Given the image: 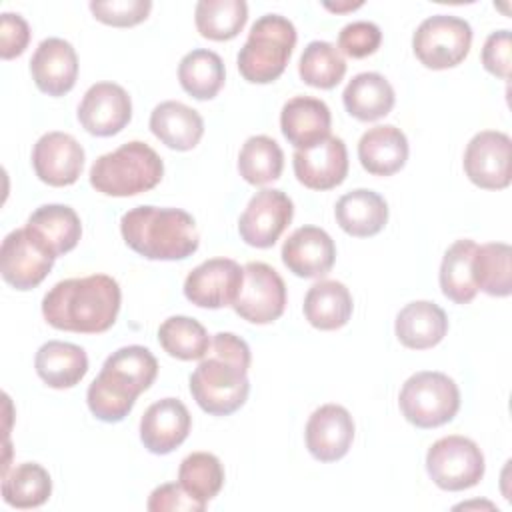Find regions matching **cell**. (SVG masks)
Returning a JSON list of instances; mask_svg holds the SVG:
<instances>
[{"label":"cell","instance_id":"cell-24","mask_svg":"<svg viewBox=\"0 0 512 512\" xmlns=\"http://www.w3.org/2000/svg\"><path fill=\"white\" fill-rule=\"evenodd\" d=\"M394 330L402 346L410 350H426L442 342L448 332V318L438 304L416 300L398 312Z\"/></svg>","mask_w":512,"mask_h":512},{"label":"cell","instance_id":"cell-25","mask_svg":"<svg viewBox=\"0 0 512 512\" xmlns=\"http://www.w3.org/2000/svg\"><path fill=\"white\" fill-rule=\"evenodd\" d=\"M150 130L168 148L186 152L200 142L204 120L194 108L176 100H166L152 110Z\"/></svg>","mask_w":512,"mask_h":512},{"label":"cell","instance_id":"cell-5","mask_svg":"<svg viewBox=\"0 0 512 512\" xmlns=\"http://www.w3.org/2000/svg\"><path fill=\"white\" fill-rule=\"evenodd\" d=\"M164 176V162L154 148L132 140L102 154L90 168V184L96 192L116 198L136 196L152 190Z\"/></svg>","mask_w":512,"mask_h":512},{"label":"cell","instance_id":"cell-36","mask_svg":"<svg viewBox=\"0 0 512 512\" xmlns=\"http://www.w3.org/2000/svg\"><path fill=\"white\" fill-rule=\"evenodd\" d=\"M284 168V152L270 136H250L238 154L240 176L254 186H264L280 178Z\"/></svg>","mask_w":512,"mask_h":512},{"label":"cell","instance_id":"cell-20","mask_svg":"<svg viewBox=\"0 0 512 512\" xmlns=\"http://www.w3.org/2000/svg\"><path fill=\"white\" fill-rule=\"evenodd\" d=\"M336 260V246L330 234L318 226L296 228L282 246L284 266L300 278L328 274Z\"/></svg>","mask_w":512,"mask_h":512},{"label":"cell","instance_id":"cell-21","mask_svg":"<svg viewBox=\"0 0 512 512\" xmlns=\"http://www.w3.org/2000/svg\"><path fill=\"white\" fill-rule=\"evenodd\" d=\"M192 418L178 398H162L148 406L140 420V440L152 454H170L190 432Z\"/></svg>","mask_w":512,"mask_h":512},{"label":"cell","instance_id":"cell-23","mask_svg":"<svg viewBox=\"0 0 512 512\" xmlns=\"http://www.w3.org/2000/svg\"><path fill=\"white\" fill-rule=\"evenodd\" d=\"M358 160L368 174H396L408 160L406 134L392 124H380L366 130L358 142Z\"/></svg>","mask_w":512,"mask_h":512},{"label":"cell","instance_id":"cell-30","mask_svg":"<svg viewBox=\"0 0 512 512\" xmlns=\"http://www.w3.org/2000/svg\"><path fill=\"white\" fill-rule=\"evenodd\" d=\"M352 294L338 280H320L304 296V316L318 330H338L352 316Z\"/></svg>","mask_w":512,"mask_h":512},{"label":"cell","instance_id":"cell-28","mask_svg":"<svg viewBox=\"0 0 512 512\" xmlns=\"http://www.w3.org/2000/svg\"><path fill=\"white\" fill-rule=\"evenodd\" d=\"M26 228L52 252L54 258L76 248L82 236V224L74 208L66 204H44L36 208Z\"/></svg>","mask_w":512,"mask_h":512},{"label":"cell","instance_id":"cell-14","mask_svg":"<svg viewBox=\"0 0 512 512\" xmlns=\"http://www.w3.org/2000/svg\"><path fill=\"white\" fill-rule=\"evenodd\" d=\"M510 136L498 130H482L464 150V172L472 184L484 190H502L510 184Z\"/></svg>","mask_w":512,"mask_h":512},{"label":"cell","instance_id":"cell-43","mask_svg":"<svg viewBox=\"0 0 512 512\" xmlns=\"http://www.w3.org/2000/svg\"><path fill=\"white\" fill-rule=\"evenodd\" d=\"M482 66L502 78L508 80L510 78V66H512V36L510 30H496L492 32L484 46H482Z\"/></svg>","mask_w":512,"mask_h":512},{"label":"cell","instance_id":"cell-8","mask_svg":"<svg viewBox=\"0 0 512 512\" xmlns=\"http://www.w3.org/2000/svg\"><path fill=\"white\" fill-rule=\"evenodd\" d=\"M472 28L464 18L434 14L420 22L412 36L416 58L432 70L458 66L470 52Z\"/></svg>","mask_w":512,"mask_h":512},{"label":"cell","instance_id":"cell-29","mask_svg":"<svg viewBox=\"0 0 512 512\" xmlns=\"http://www.w3.org/2000/svg\"><path fill=\"white\" fill-rule=\"evenodd\" d=\"M344 108L360 122H374L394 108V88L378 72L356 74L342 92Z\"/></svg>","mask_w":512,"mask_h":512},{"label":"cell","instance_id":"cell-17","mask_svg":"<svg viewBox=\"0 0 512 512\" xmlns=\"http://www.w3.org/2000/svg\"><path fill=\"white\" fill-rule=\"evenodd\" d=\"M294 174L310 190H332L348 174V152L342 138L328 136L322 142L296 150L292 156Z\"/></svg>","mask_w":512,"mask_h":512},{"label":"cell","instance_id":"cell-32","mask_svg":"<svg viewBox=\"0 0 512 512\" xmlns=\"http://www.w3.org/2000/svg\"><path fill=\"white\" fill-rule=\"evenodd\" d=\"M478 244L470 238L456 240L442 258L440 264V288L446 298L456 304H468L474 300L478 288L472 274V258Z\"/></svg>","mask_w":512,"mask_h":512},{"label":"cell","instance_id":"cell-7","mask_svg":"<svg viewBox=\"0 0 512 512\" xmlns=\"http://www.w3.org/2000/svg\"><path fill=\"white\" fill-rule=\"evenodd\" d=\"M398 404L416 428H438L458 414L460 390L448 374L424 370L402 384Z\"/></svg>","mask_w":512,"mask_h":512},{"label":"cell","instance_id":"cell-12","mask_svg":"<svg viewBox=\"0 0 512 512\" xmlns=\"http://www.w3.org/2000/svg\"><path fill=\"white\" fill-rule=\"evenodd\" d=\"M294 216V204L282 190L264 188L246 204L240 220V238L254 248H270L288 228Z\"/></svg>","mask_w":512,"mask_h":512},{"label":"cell","instance_id":"cell-19","mask_svg":"<svg viewBox=\"0 0 512 512\" xmlns=\"http://www.w3.org/2000/svg\"><path fill=\"white\" fill-rule=\"evenodd\" d=\"M30 74L40 92L48 96L68 94L78 78V56L74 46L62 38L42 40L32 54Z\"/></svg>","mask_w":512,"mask_h":512},{"label":"cell","instance_id":"cell-34","mask_svg":"<svg viewBox=\"0 0 512 512\" xmlns=\"http://www.w3.org/2000/svg\"><path fill=\"white\" fill-rule=\"evenodd\" d=\"M248 20L244 0H200L194 10V22L200 36L216 42L232 40Z\"/></svg>","mask_w":512,"mask_h":512},{"label":"cell","instance_id":"cell-37","mask_svg":"<svg viewBox=\"0 0 512 512\" xmlns=\"http://www.w3.org/2000/svg\"><path fill=\"white\" fill-rule=\"evenodd\" d=\"M158 342L172 358L202 360L212 338L198 320L188 316H170L158 328Z\"/></svg>","mask_w":512,"mask_h":512},{"label":"cell","instance_id":"cell-6","mask_svg":"<svg viewBox=\"0 0 512 512\" xmlns=\"http://www.w3.org/2000/svg\"><path fill=\"white\" fill-rule=\"evenodd\" d=\"M296 46L294 24L280 14L260 16L238 52V70L252 84H270L282 76Z\"/></svg>","mask_w":512,"mask_h":512},{"label":"cell","instance_id":"cell-33","mask_svg":"<svg viewBox=\"0 0 512 512\" xmlns=\"http://www.w3.org/2000/svg\"><path fill=\"white\" fill-rule=\"evenodd\" d=\"M50 494V474L36 462H22L2 474V498L8 506L20 510L38 508L50 498Z\"/></svg>","mask_w":512,"mask_h":512},{"label":"cell","instance_id":"cell-13","mask_svg":"<svg viewBox=\"0 0 512 512\" xmlns=\"http://www.w3.org/2000/svg\"><path fill=\"white\" fill-rule=\"evenodd\" d=\"M244 268L230 258H210L198 264L184 280V296L200 308L232 306L242 288Z\"/></svg>","mask_w":512,"mask_h":512},{"label":"cell","instance_id":"cell-4","mask_svg":"<svg viewBox=\"0 0 512 512\" xmlns=\"http://www.w3.org/2000/svg\"><path fill=\"white\" fill-rule=\"evenodd\" d=\"M124 242L148 260H184L200 246L194 218L180 208L136 206L122 214Z\"/></svg>","mask_w":512,"mask_h":512},{"label":"cell","instance_id":"cell-42","mask_svg":"<svg viewBox=\"0 0 512 512\" xmlns=\"http://www.w3.org/2000/svg\"><path fill=\"white\" fill-rule=\"evenodd\" d=\"M146 506L150 512H202L206 508V504L188 494L180 482L154 488Z\"/></svg>","mask_w":512,"mask_h":512},{"label":"cell","instance_id":"cell-35","mask_svg":"<svg viewBox=\"0 0 512 512\" xmlns=\"http://www.w3.org/2000/svg\"><path fill=\"white\" fill-rule=\"evenodd\" d=\"M512 250L504 242H488L478 246L472 258V274L476 288L490 296H510L512 292Z\"/></svg>","mask_w":512,"mask_h":512},{"label":"cell","instance_id":"cell-26","mask_svg":"<svg viewBox=\"0 0 512 512\" xmlns=\"http://www.w3.org/2000/svg\"><path fill=\"white\" fill-rule=\"evenodd\" d=\"M336 222L340 228L356 238H368L378 234L388 222V204L386 200L368 188H356L338 198Z\"/></svg>","mask_w":512,"mask_h":512},{"label":"cell","instance_id":"cell-11","mask_svg":"<svg viewBox=\"0 0 512 512\" xmlns=\"http://www.w3.org/2000/svg\"><path fill=\"white\" fill-rule=\"evenodd\" d=\"M52 252L24 226L12 230L0 248L2 278L16 290L36 288L54 266Z\"/></svg>","mask_w":512,"mask_h":512},{"label":"cell","instance_id":"cell-27","mask_svg":"<svg viewBox=\"0 0 512 512\" xmlns=\"http://www.w3.org/2000/svg\"><path fill=\"white\" fill-rule=\"evenodd\" d=\"M34 368L50 388L64 390L76 386L86 376L88 356L78 344L48 340L38 348Z\"/></svg>","mask_w":512,"mask_h":512},{"label":"cell","instance_id":"cell-15","mask_svg":"<svg viewBox=\"0 0 512 512\" xmlns=\"http://www.w3.org/2000/svg\"><path fill=\"white\" fill-rule=\"evenodd\" d=\"M132 118L128 92L114 82L92 84L78 106V122L92 136H114Z\"/></svg>","mask_w":512,"mask_h":512},{"label":"cell","instance_id":"cell-9","mask_svg":"<svg viewBox=\"0 0 512 512\" xmlns=\"http://www.w3.org/2000/svg\"><path fill=\"white\" fill-rule=\"evenodd\" d=\"M426 470L438 488L460 492L482 480L484 454L478 444L466 436H444L428 448Z\"/></svg>","mask_w":512,"mask_h":512},{"label":"cell","instance_id":"cell-44","mask_svg":"<svg viewBox=\"0 0 512 512\" xmlns=\"http://www.w3.org/2000/svg\"><path fill=\"white\" fill-rule=\"evenodd\" d=\"M30 42L28 22L14 12H4L0 20V56L12 60L20 56Z\"/></svg>","mask_w":512,"mask_h":512},{"label":"cell","instance_id":"cell-2","mask_svg":"<svg viewBox=\"0 0 512 512\" xmlns=\"http://www.w3.org/2000/svg\"><path fill=\"white\" fill-rule=\"evenodd\" d=\"M250 348L232 334L218 332L212 336L206 356L190 374V394L196 404L212 416H228L244 406L250 382Z\"/></svg>","mask_w":512,"mask_h":512},{"label":"cell","instance_id":"cell-31","mask_svg":"<svg viewBox=\"0 0 512 512\" xmlns=\"http://www.w3.org/2000/svg\"><path fill=\"white\" fill-rule=\"evenodd\" d=\"M226 70L222 58L206 48H196L182 56L178 80L186 94L196 100H212L224 86Z\"/></svg>","mask_w":512,"mask_h":512},{"label":"cell","instance_id":"cell-16","mask_svg":"<svg viewBox=\"0 0 512 512\" xmlns=\"http://www.w3.org/2000/svg\"><path fill=\"white\" fill-rule=\"evenodd\" d=\"M32 166L44 184L70 186L84 168V148L66 132H46L34 144Z\"/></svg>","mask_w":512,"mask_h":512},{"label":"cell","instance_id":"cell-39","mask_svg":"<svg viewBox=\"0 0 512 512\" xmlns=\"http://www.w3.org/2000/svg\"><path fill=\"white\" fill-rule=\"evenodd\" d=\"M178 482L196 500L208 504L224 486L222 462L210 452H192L180 462Z\"/></svg>","mask_w":512,"mask_h":512},{"label":"cell","instance_id":"cell-1","mask_svg":"<svg viewBox=\"0 0 512 512\" xmlns=\"http://www.w3.org/2000/svg\"><path fill=\"white\" fill-rule=\"evenodd\" d=\"M122 292L108 274L68 278L54 284L42 298L44 320L64 332L100 334L114 326Z\"/></svg>","mask_w":512,"mask_h":512},{"label":"cell","instance_id":"cell-38","mask_svg":"<svg viewBox=\"0 0 512 512\" xmlns=\"http://www.w3.org/2000/svg\"><path fill=\"white\" fill-rule=\"evenodd\" d=\"M298 74L304 84L330 90L344 78L346 60L334 44L326 40H314L304 48L300 56Z\"/></svg>","mask_w":512,"mask_h":512},{"label":"cell","instance_id":"cell-3","mask_svg":"<svg viewBox=\"0 0 512 512\" xmlns=\"http://www.w3.org/2000/svg\"><path fill=\"white\" fill-rule=\"evenodd\" d=\"M158 374L156 356L138 344L112 352L100 374L90 382L86 402L102 422H120L134 408L136 398L152 386Z\"/></svg>","mask_w":512,"mask_h":512},{"label":"cell","instance_id":"cell-40","mask_svg":"<svg viewBox=\"0 0 512 512\" xmlns=\"http://www.w3.org/2000/svg\"><path fill=\"white\" fill-rule=\"evenodd\" d=\"M152 10L150 0H108V2H90V12L96 20L108 26H136L148 18Z\"/></svg>","mask_w":512,"mask_h":512},{"label":"cell","instance_id":"cell-45","mask_svg":"<svg viewBox=\"0 0 512 512\" xmlns=\"http://www.w3.org/2000/svg\"><path fill=\"white\" fill-rule=\"evenodd\" d=\"M328 10L332 12H344V10H354V8H360L362 2H356V4H324Z\"/></svg>","mask_w":512,"mask_h":512},{"label":"cell","instance_id":"cell-41","mask_svg":"<svg viewBox=\"0 0 512 512\" xmlns=\"http://www.w3.org/2000/svg\"><path fill=\"white\" fill-rule=\"evenodd\" d=\"M382 32L374 22L356 20L346 24L338 34V50L350 58H366L380 48Z\"/></svg>","mask_w":512,"mask_h":512},{"label":"cell","instance_id":"cell-10","mask_svg":"<svg viewBox=\"0 0 512 512\" xmlns=\"http://www.w3.org/2000/svg\"><path fill=\"white\" fill-rule=\"evenodd\" d=\"M234 312L252 324H270L286 308V284L282 276L264 262H248Z\"/></svg>","mask_w":512,"mask_h":512},{"label":"cell","instance_id":"cell-22","mask_svg":"<svg viewBox=\"0 0 512 512\" xmlns=\"http://www.w3.org/2000/svg\"><path fill=\"white\" fill-rule=\"evenodd\" d=\"M332 116L326 102L312 96L290 98L280 112V128L284 138L296 150L310 148L330 136Z\"/></svg>","mask_w":512,"mask_h":512},{"label":"cell","instance_id":"cell-18","mask_svg":"<svg viewBox=\"0 0 512 512\" xmlns=\"http://www.w3.org/2000/svg\"><path fill=\"white\" fill-rule=\"evenodd\" d=\"M306 448L320 462L344 458L354 440V420L340 404L316 408L306 424Z\"/></svg>","mask_w":512,"mask_h":512}]
</instances>
